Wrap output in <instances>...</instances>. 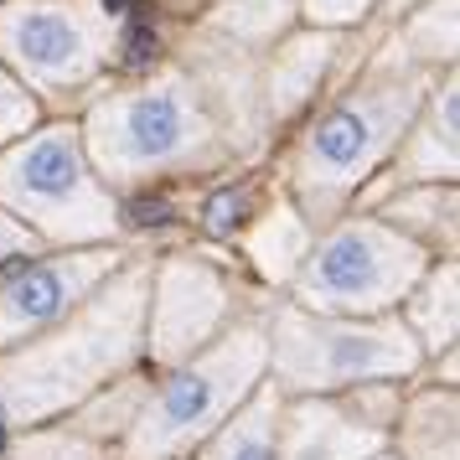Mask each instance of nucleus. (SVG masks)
I'll list each match as a JSON object with an SVG mask.
<instances>
[{"instance_id": "nucleus-1", "label": "nucleus", "mask_w": 460, "mask_h": 460, "mask_svg": "<svg viewBox=\"0 0 460 460\" xmlns=\"http://www.w3.org/2000/svg\"><path fill=\"white\" fill-rule=\"evenodd\" d=\"M146 300L150 279L125 274L93 290L52 332L0 352V424L16 435L31 424L73 414L104 383L140 367L146 357Z\"/></svg>"}, {"instance_id": "nucleus-2", "label": "nucleus", "mask_w": 460, "mask_h": 460, "mask_svg": "<svg viewBox=\"0 0 460 460\" xmlns=\"http://www.w3.org/2000/svg\"><path fill=\"white\" fill-rule=\"evenodd\" d=\"M264 367H270L264 326L243 321L208 341L197 357L166 373H150V394L114 460H187L233 409L249 403V394L264 383Z\"/></svg>"}, {"instance_id": "nucleus-3", "label": "nucleus", "mask_w": 460, "mask_h": 460, "mask_svg": "<svg viewBox=\"0 0 460 460\" xmlns=\"http://www.w3.org/2000/svg\"><path fill=\"white\" fill-rule=\"evenodd\" d=\"M270 341V383L279 398H336L357 383H398L424 367V352L398 315L341 321L311 315L300 305H279L264 326Z\"/></svg>"}, {"instance_id": "nucleus-4", "label": "nucleus", "mask_w": 460, "mask_h": 460, "mask_svg": "<svg viewBox=\"0 0 460 460\" xmlns=\"http://www.w3.org/2000/svg\"><path fill=\"white\" fill-rule=\"evenodd\" d=\"M419 279V253L388 233L352 223L336 228L300 270V305L311 315H341V321H373L398 305Z\"/></svg>"}, {"instance_id": "nucleus-5", "label": "nucleus", "mask_w": 460, "mask_h": 460, "mask_svg": "<svg viewBox=\"0 0 460 460\" xmlns=\"http://www.w3.org/2000/svg\"><path fill=\"white\" fill-rule=\"evenodd\" d=\"M228 311V285L208 264H191V259L166 264L155 279V300H146V357L140 362L150 373H166L176 362L197 357L208 341L223 336Z\"/></svg>"}, {"instance_id": "nucleus-6", "label": "nucleus", "mask_w": 460, "mask_h": 460, "mask_svg": "<svg viewBox=\"0 0 460 460\" xmlns=\"http://www.w3.org/2000/svg\"><path fill=\"white\" fill-rule=\"evenodd\" d=\"M114 274V253H73V259H31L22 274L0 285V352L52 332Z\"/></svg>"}, {"instance_id": "nucleus-7", "label": "nucleus", "mask_w": 460, "mask_h": 460, "mask_svg": "<svg viewBox=\"0 0 460 460\" xmlns=\"http://www.w3.org/2000/svg\"><path fill=\"white\" fill-rule=\"evenodd\" d=\"M388 450V439L362 429L341 414L336 398H285L274 460H373Z\"/></svg>"}, {"instance_id": "nucleus-8", "label": "nucleus", "mask_w": 460, "mask_h": 460, "mask_svg": "<svg viewBox=\"0 0 460 460\" xmlns=\"http://www.w3.org/2000/svg\"><path fill=\"white\" fill-rule=\"evenodd\" d=\"M11 191L22 208H42V217H63V208L84 191V155L67 129H47L11 161Z\"/></svg>"}, {"instance_id": "nucleus-9", "label": "nucleus", "mask_w": 460, "mask_h": 460, "mask_svg": "<svg viewBox=\"0 0 460 460\" xmlns=\"http://www.w3.org/2000/svg\"><path fill=\"white\" fill-rule=\"evenodd\" d=\"M394 460H460V398L456 383H429L403 398L388 435Z\"/></svg>"}, {"instance_id": "nucleus-10", "label": "nucleus", "mask_w": 460, "mask_h": 460, "mask_svg": "<svg viewBox=\"0 0 460 460\" xmlns=\"http://www.w3.org/2000/svg\"><path fill=\"white\" fill-rule=\"evenodd\" d=\"M279 409L285 398L270 383H259L243 409H233L187 460H274V435H279Z\"/></svg>"}, {"instance_id": "nucleus-11", "label": "nucleus", "mask_w": 460, "mask_h": 460, "mask_svg": "<svg viewBox=\"0 0 460 460\" xmlns=\"http://www.w3.org/2000/svg\"><path fill=\"white\" fill-rule=\"evenodd\" d=\"M150 394V373L146 367H129V373H119L114 383H104L93 398H84L73 414H63L78 435H88L99 450H109V460H114V450H119V439L129 435V424H135V414H140V403H146Z\"/></svg>"}, {"instance_id": "nucleus-12", "label": "nucleus", "mask_w": 460, "mask_h": 460, "mask_svg": "<svg viewBox=\"0 0 460 460\" xmlns=\"http://www.w3.org/2000/svg\"><path fill=\"white\" fill-rule=\"evenodd\" d=\"M119 135L135 161H166L187 140V104L176 93H140L119 114Z\"/></svg>"}, {"instance_id": "nucleus-13", "label": "nucleus", "mask_w": 460, "mask_h": 460, "mask_svg": "<svg viewBox=\"0 0 460 460\" xmlns=\"http://www.w3.org/2000/svg\"><path fill=\"white\" fill-rule=\"evenodd\" d=\"M403 326H409V336L419 341L424 362H439V357L456 352V264L435 270L414 295H409Z\"/></svg>"}, {"instance_id": "nucleus-14", "label": "nucleus", "mask_w": 460, "mask_h": 460, "mask_svg": "<svg viewBox=\"0 0 460 460\" xmlns=\"http://www.w3.org/2000/svg\"><path fill=\"white\" fill-rule=\"evenodd\" d=\"M11 47H16L22 63L42 67V73H58V67L78 63L84 31L67 22L63 11H26L22 22L11 26Z\"/></svg>"}, {"instance_id": "nucleus-15", "label": "nucleus", "mask_w": 460, "mask_h": 460, "mask_svg": "<svg viewBox=\"0 0 460 460\" xmlns=\"http://www.w3.org/2000/svg\"><path fill=\"white\" fill-rule=\"evenodd\" d=\"M373 146H377V119H373V109H357V104L332 109L315 125V140H311L321 171H336V176H347Z\"/></svg>"}, {"instance_id": "nucleus-16", "label": "nucleus", "mask_w": 460, "mask_h": 460, "mask_svg": "<svg viewBox=\"0 0 460 460\" xmlns=\"http://www.w3.org/2000/svg\"><path fill=\"white\" fill-rule=\"evenodd\" d=\"M5 456L11 460H109V450H99L88 435H78L67 419H47V424L16 429Z\"/></svg>"}, {"instance_id": "nucleus-17", "label": "nucleus", "mask_w": 460, "mask_h": 460, "mask_svg": "<svg viewBox=\"0 0 460 460\" xmlns=\"http://www.w3.org/2000/svg\"><path fill=\"white\" fill-rule=\"evenodd\" d=\"M336 403H341V414L357 419L362 429H373V435H394L398 424V409H403V388L398 383H357V388H347V394H336Z\"/></svg>"}, {"instance_id": "nucleus-18", "label": "nucleus", "mask_w": 460, "mask_h": 460, "mask_svg": "<svg viewBox=\"0 0 460 460\" xmlns=\"http://www.w3.org/2000/svg\"><path fill=\"white\" fill-rule=\"evenodd\" d=\"M31 259H37V243H31L22 228H11V223L0 217V285H5L11 274H22Z\"/></svg>"}, {"instance_id": "nucleus-19", "label": "nucleus", "mask_w": 460, "mask_h": 460, "mask_svg": "<svg viewBox=\"0 0 460 460\" xmlns=\"http://www.w3.org/2000/svg\"><path fill=\"white\" fill-rule=\"evenodd\" d=\"M243 217H249V191L228 187V191H217V197L208 202V228L212 233H233Z\"/></svg>"}, {"instance_id": "nucleus-20", "label": "nucleus", "mask_w": 460, "mask_h": 460, "mask_svg": "<svg viewBox=\"0 0 460 460\" xmlns=\"http://www.w3.org/2000/svg\"><path fill=\"white\" fill-rule=\"evenodd\" d=\"M135 11H140V16H135V22H129V31H125V63L129 67H146V63H155V26L146 22V5H135Z\"/></svg>"}, {"instance_id": "nucleus-21", "label": "nucleus", "mask_w": 460, "mask_h": 460, "mask_svg": "<svg viewBox=\"0 0 460 460\" xmlns=\"http://www.w3.org/2000/svg\"><path fill=\"white\" fill-rule=\"evenodd\" d=\"M125 223L129 228H166L171 223V202L166 197H140V202H129L125 208Z\"/></svg>"}, {"instance_id": "nucleus-22", "label": "nucleus", "mask_w": 460, "mask_h": 460, "mask_svg": "<svg viewBox=\"0 0 460 460\" xmlns=\"http://www.w3.org/2000/svg\"><path fill=\"white\" fill-rule=\"evenodd\" d=\"M373 460H394V456H388V450H383V456H373Z\"/></svg>"}]
</instances>
